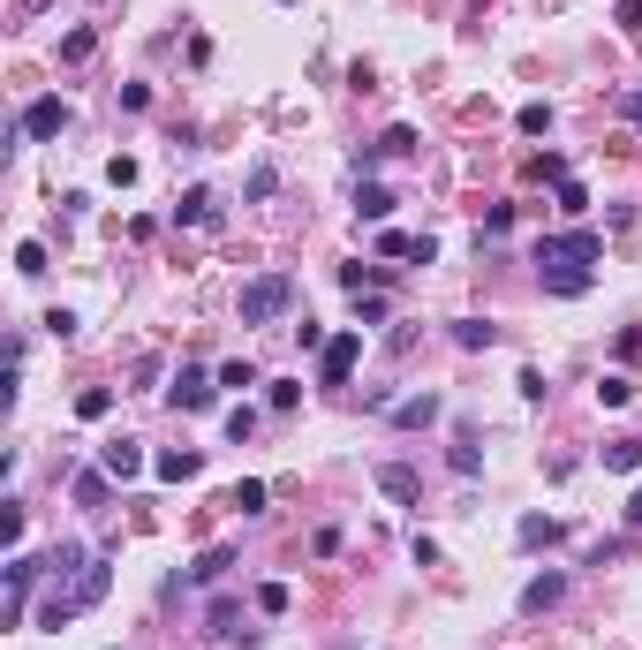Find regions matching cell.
Masks as SVG:
<instances>
[{"label": "cell", "instance_id": "obj_39", "mask_svg": "<svg viewBox=\"0 0 642 650\" xmlns=\"http://www.w3.org/2000/svg\"><path fill=\"white\" fill-rule=\"evenodd\" d=\"M612 16H620V31H635V38H642V0H620Z\"/></svg>", "mask_w": 642, "mask_h": 650}, {"label": "cell", "instance_id": "obj_16", "mask_svg": "<svg viewBox=\"0 0 642 650\" xmlns=\"http://www.w3.org/2000/svg\"><path fill=\"white\" fill-rule=\"evenodd\" d=\"M378 492H386V499H401V507H408V499H416L423 484H416V469H408V462H386V469H378Z\"/></svg>", "mask_w": 642, "mask_h": 650}, {"label": "cell", "instance_id": "obj_19", "mask_svg": "<svg viewBox=\"0 0 642 650\" xmlns=\"http://www.w3.org/2000/svg\"><path fill=\"white\" fill-rule=\"evenodd\" d=\"M212 378H220V386H227V394H250V386H265V378H257V363H220V371H212Z\"/></svg>", "mask_w": 642, "mask_h": 650}, {"label": "cell", "instance_id": "obj_18", "mask_svg": "<svg viewBox=\"0 0 642 650\" xmlns=\"http://www.w3.org/2000/svg\"><path fill=\"white\" fill-rule=\"evenodd\" d=\"M514 537H522V545L537 552V545H559V537H567V530H559L552 514H522V530H514Z\"/></svg>", "mask_w": 642, "mask_h": 650}, {"label": "cell", "instance_id": "obj_34", "mask_svg": "<svg viewBox=\"0 0 642 650\" xmlns=\"http://www.w3.org/2000/svg\"><path fill=\"white\" fill-rule=\"evenodd\" d=\"M91 46H99L91 31H68V38H61V61H91Z\"/></svg>", "mask_w": 642, "mask_h": 650}, {"label": "cell", "instance_id": "obj_30", "mask_svg": "<svg viewBox=\"0 0 642 650\" xmlns=\"http://www.w3.org/2000/svg\"><path fill=\"white\" fill-rule=\"evenodd\" d=\"M355 318H363V325H386V295H355ZM363 325H355V333H363Z\"/></svg>", "mask_w": 642, "mask_h": 650}, {"label": "cell", "instance_id": "obj_24", "mask_svg": "<svg viewBox=\"0 0 642 650\" xmlns=\"http://www.w3.org/2000/svg\"><path fill=\"white\" fill-rule=\"evenodd\" d=\"M567 174H575V167H567V159H559V152H537V159H529V182H567Z\"/></svg>", "mask_w": 642, "mask_h": 650}, {"label": "cell", "instance_id": "obj_12", "mask_svg": "<svg viewBox=\"0 0 642 650\" xmlns=\"http://www.w3.org/2000/svg\"><path fill=\"white\" fill-rule=\"evenodd\" d=\"M38 567H46L53 582H76V575H84V567H91V552H84V545H53V552H46V560H38Z\"/></svg>", "mask_w": 642, "mask_h": 650}, {"label": "cell", "instance_id": "obj_5", "mask_svg": "<svg viewBox=\"0 0 642 650\" xmlns=\"http://www.w3.org/2000/svg\"><path fill=\"white\" fill-rule=\"evenodd\" d=\"M16 129H23V144H46V137H61V129H68V99H31Z\"/></svg>", "mask_w": 642, "mask_h": 650}, {"label": "cell", "instance_id": "obj_14", "mask_svg": "<svg viewBox=\"0 0 642 650\" xmlns=\"http://www.w3.org/2000/svg\"><path fill=\"white\" fill-rule=\"evenodd\" d=\"M68 492H76V507H106V499H114V477H106V469H76Z\"/></svg>", "mask_w": 642, "mask_h": 650}, {"label": "cell", "instance_id": "obj_21", "mask_svg": "<svg viewBox=\"0 0 642 650\" xmlns=\"http://www.w3.org/2000/svg\"><path fill=\"white\" fill-rule=\"evenodd\" d=\"M272 189H280V167H272V159H257V167H250V182H242V197H250V205H265Z\"/></svg>", "mask_w": 642, "mask_h": 650}, {"label": "cell", "instance_id": "obj_2", "mask_svg": "<svg viewBox=\"0 0 642 650\" xmlns=\"http://www.w3.org/2000/svg\"><path fill=\"white\" fill-rule=\"evenodd\" d=\"M295 273H257V280H242V295H235V310H242V325H280L295 310Z\"/></svg>", "mask_w": 642, "mask_h": 650}, {"label": "cell", "instance_id": "obj_29", "mask_svg": "<svg viewBox=\"0 0 642 650\" xmlns=\"http://www.w3.org/2000/svg\"><path fill=\"white\" fill-rule=\"evenodd\" d=\"M257 613H272V620L288 613V582H257Z\"/></svg>", "mask_w": 642, "mask_h": 650}, {"label": "cell", "instance_id": "obj_10", "mask_svg": "<svg viewBox=\"0 0 642 650\" xmlns=\"http://www.w3.org/2000/svg\"><path fill=\"white\" fill-rule=\"evenodd\" d=\"M408 152H416V129H408V121H393V129H386V137H378L363 159H355V167H378V159H408Z\"/></svg>", "mask_w": 642, "mask_h": 650}, {"label": "cell", "instance_id": "obj_41", "mask_svg": "<svg viewBox=\"0 0 642 650\" xmlns=\"http://www.w3.org/2000/svg\"><path fill=\"white\" fill-rule=\"evenodd\" d=\"M627 530H642V484H635V499H627Z\"/></svg>", "mask_w": 642, "mask_h": 650}, {"label": "cell", "instance_id": "obj_15", "mask_svg": "<svg viewBox=\"0 0 642 650\" xmlns=\"http://www.w3.org/2000/svg\"><path fill=\"white\" fill-rule=\"evenodd\" d=\"M454 348H469V356L476 348H499V325L491 318H454Z\"/></svg>", "mask_w": 642, "mask_h": 650}, {"label": "cell", "instance_id": "obj_35", "mask_svg": "<svg viewBox=\"0 0 642 650\" xmlns=\"http://www.w3.org/2000/svg\"><path fill=\"white\" fill-rule=\"evenodd\" d=\"M46 333L53 341H76V310H46Z\"/></svg>", "mask_w": 642, "mask_h": 650}, {"label": "cell", "instance_id": "obj_7", "mask_svg": "<svg viewBox=\"0 0 642 650\" xmlns=\"http://www.w3.org/2000/svg\"><path fill=\"white\" fill-rule=\"evenodd\" d=\"M99 469H106L114 484L144 477V446H136V439H106V446H99Z\"/></svg>", "mask_w": 642, "mask_h": 650}, {"label": "cell", "instance_id": "obj_40", "mask_svg": "<svg viewBox=\"0 0 642 650\" xmlns=\"http://www.w3.org/2000/svg\"><path fill=\"white\" fill-rule=\"evenodd\" d=\"M620 114H627V121L642 129V91H627V99H620Z\"/></svg>", "mask_w": 642, "mask_h": 650}, {"label": "cell", "instance_id": "obj_38", "mask_svg": "<svg viewBox=\"0 0 642 650\" xmlns=\"http://www.w3.org/2000/svg\"><path fill=\"white\" fill-rule=\"evenodd\" d=\"M212 635H235V598H212Z\"/></svg>", "mask_w": 642, "mask_h": 650}, {"label": "cell", "instance_id": "obj_31", "mask_svg": "<svg viewBox=\"0 0 642 650\" xmlns=\"http://www.w3.org/2000/svg\"><path fill=\"white\" fill-rule=\"evenodd\" d=\"M16 273H23V280L46 273V242H23V250H16Z\"/></svg>", "mask_w": 642, "mask_h": 650}, {"label": "cell", "instance_id": "obj_4", "mask_svg": "<svg viewBox=\"0 0 642 650\" xmlns=\"http://www.w3.org/2000/svg\"><path fill=\"white\" fill-rule=\"evenodd\" d=\"M355 363H363V333H333V341L318 348V378L325 386H348Z\"/></svg>", "mask_w": 642, "mask_h": 650}, {"label": "cell", "instance_id": "obj_32", "mask_svg": "<svg viewBox=\"0 0 642 650\" xmlns=\"http://www.w3.org/2000/svg\"><path fill=\"white\" fill-rule=\"evenodd\" d=\"M507 227H514V205H491V212H484V235H476V242H499Z\"/></svg>", "mask_w": 642, "mask_h": 650}, {"label": "cell", "instance_id": "obj_23", "mask_svg": "<svg viewBox=\"0 0 642 650\" xmlns=\"http://www.w3.org/2000/svg\"><path fill=\"white\" fill-rule=\"evenodd\" d=\"M514 129H522V137H552V106H544V99H529L522 114H514Z\"/></svg>", "mask_w": 642, "mask_h": 650}, {"label": "cell", "instance_id": "obj_25", "mask_svg": "<svg viewBox=\"0 0 642 650\" xmlns=\"http://www.w3.org/2000/svg\"><path fill=\"white\" fill-rule=\"evenodd\" d=\"M605 469H620V477H627V469H642V439H612L605 446Z\"/></svg>", "mask_w": 642, "mask_h": 650}, {"label": "cell", "instance_id": "obj_27", "mask_svg": "<svg viewBox=\"0 0 642 650\" xmlns=\"http://www.w3.org/2000/svg\"><path fill=\"white\" fill-rule=\"evenodd\" d=\"M227 507H242V514H265V484H257V477H242L235 492H227Z\"/></svg>", "mask_w": 642, "mask_h": 650}, {"label": "cell", "instance_id": "obj_42", "mask_svg": "<svg viewBox=\"0 0 642 650\" xmlns=\"http://www.w3.org/2000/svg\"><path fill=\"white\" fill-rule=\"evenodd\" d=\"M280 8H295V0H280Z\"/></svg>", "mask_w": 642, "mask_h": 650}, {"label": "cell", "instance_id": "obj_6", "mask_svg": "<svg viewBox=\"0 0 642 650\" xmlns=\"http://www.w3.org/2000/svg\"><path fill=\"white\" fill-rule=\"evenodd\" d=\"M174 227H220V197H212V189H182V197H174Z\"/></svg>", "mask_w": 642, "mask_h": 650}, {"label": "cell", "instance_id": "obj_36", "mask_svg": "<svg viewBox=\"0 0 642 650\" xmlns=\"http://www.w3.org/2000/svg\"><path fill=\"white\" fill-rule=\"evenodd\" d=\"M0 537H8V545L23 537V499H8V507H0Z\"/></svg>", "mask_w": 642, "mask_h": 650}, {"label": "cell", "instance_id": "obj_11", "mask_svg": "<svg viewBox=\"0 0 642 650\" xmlns=\"http://www.w3.org/2000/svg\"><path fill=\"white\" fill-rule=\"evenodd\" d=\"M559 598H567V575H559V567H552V575H529V590H522V613H552Z\"/></svg>", "mask_w": 642, "mask_h": 650}, {"label": "cell", "instance_id": "obj_26", "mask_svg": "<svg viewBox=\"0 0 642 650\" xmlns=\"http://www.w3.org/2000/svg\"><path fill=\"white\" fill-rule=\"evenodd\" d=\"M552 197H559V212H567V220H582V212H590V189H582L575 174H567V182H559Z\"/></svg>", "mask_w": 642, "mask_h": 650}, {"label": "cell", "instance_id": "obj_13", "mask_svg": "<svg viewBox=\"0 0 642 650\" xmlns=\"http://www.w3.org/2000/svg\"><path fill=\"white\" fill-rule=\"evenodd\" d=\"M355 220H393V189L386 182H355Z\"/></svg>", "mask_w": 642, "mask_h": 650}, {"label": "cell", "instance_id": "obj_3", "mask_svg": "<svg viewBox=\"0 0 642 650\" xmlns=\"http://www.w3.org/2000/svg\"><path fill=\"white\" fill-rule=\"evenodd\" d=\"M212 401H220V378H212V371H197V363H182V371H174V386H167V409L204 416Z\"/></svg>", "mask_w": 642, "mask_h": 650}, {"label": "cell", "instance_id": "obj_22", "mask_svg": "<svg viewBox=\"0 0 642 650\" xmlns=\"http://www.w3.org/2000/svg\"><path fill=\"white\" fill-rule=\"evenodd\" d=\"M76 416H84V424L114 416V386H84V394H76Z\"/></svg>", "mask_w": 642, "mask_h": 650}, {"label": "cell", "instance_id": "obj_33", "mask_svg": "<svg viewBox=\"0 0 642 650\" xmlns=\"http://www.w3.org/2000/svg\"><path fill=\"white\" fill-rule=\"evenodd\" d=\"M446 462H454V477H484V454H476V446H454Z\"/></svg>", "mask_w": 642, "mask_h": 650}, {"label": "cell", "instance_id": "obj_9", "mask_svg": "<svg viewBox=\"0 0 642 650\" xmlns=\"http://www.w3.org/2000/svg\"><path fill=\"white\" fill-rule=\"evenodd\" d=\"M393 424H401V431H423V424H439V416H446V401L439 394H408V401H393Z\"/></svg>", "mask_w": 642, "mask_h": 650}, {"label": "cell", "instance_id": "obj_17", "mask_svg": "<svg viewBox=\"0 0 642 650\" xmlns=\"http://www.w3.org/2000/svg\"><path fill=\"white\" fill-rule=\"evenodd\" d=\"M227 567H235V545H212V552H197V567H189L182 582H220Z\"/></svg>", "mask_w": 642, "mask_h": 650}, {"label": "cell", "instance_id": "obj_28", "mask_svg": "<svg viewBox=\"0 0 642 650\" xmlns=\"http://www.w3.org/2000/svg\"><path fill=\"white\" fill-rule=\"evenodd\" d=\"M227 439H257V409H250V401H235V409H227Z\"/></svg>", "mask_w": 642, "mask_h": 650}, {"label": "cell", "instance_id": "obj_20", "mask_svg": "<svg viewBox=\"0 0 642 650\" xmlns=\"http://www.w3.org/2000/svg\"><path fill=\"white\" fill-rule=\"evenodd\" d=\"M597 401H605V409H627V401H635V378H627V371H605V378H597Z\"/></svg>", "mask_w": 642, "mask_h": 650}, {"label": "cell", "instance_id": "obj_8", "mask_svg": "<svg viewBox=\"0 0 642 650\" xmlns=\"http://www.w3.org/2000/svg\"><path fill=\"white\" fill-rule=\"evenodd\" d=\"M197 469H204L197 446H167V454H152V477H159V484H189Z\"/></svg>", "mask_w": 642, "mask_h": 650}, {"label": "cell", "instance_id": "obj_1", "mask_svg": "<svg viewBox=\"0 0 642 650\" xmlns=\"http://www.w3.org/2000/svg\"><path fill=\"white\" fill-rule=\"evenodd\" d=\"M529 257H537V280L552 295H590V280H597L590 265L605 257V235L597 227H567V235H544Z\"/></svg>", "mask_w": 642, "mask_h": 650}, {"label": "cell", "instance_id": "obj_37", "mask_svg": "<svg viewBox=\"0 0 642 650\" xmlns=\"http://www.w3.org/2000/svg\"><path fill=\"white\" fill-rule=\"evenodd\" d=\"M295 341H303V348H310V356H318V348H325V341H333V333H325V325H318V318H303V325H295Z\"/></svg>", "mask_w": 642, "mask_h": 650}]
</instances>
